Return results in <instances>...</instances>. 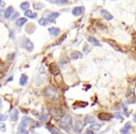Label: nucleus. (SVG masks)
I'll return each mask as SVG.
<instances>
[{
  "mask_svg": "<svg viewBox=\"0 0 136 134\" xmlns=\"http://www.w3.org/2000/svg\"><path fill=\"white\" fill-rule=\"evenodd\" d=\"M13 14H14V8H12V7H8V8L5 10L4 17H5L6 19H9V18L12 17Z\"/></svg>",
  "mask_w": 136,
  "mask_h": 134,
  "instance_id": "14",
  "label": "nucleus"
},
{
  "mask_svg": "<svg viewBox=\"0 0 136 134\" xmlns=\"http://www.w3.org/2000/svg\"><path fill=\"white\" fill-rule=\"evenodd\" d=\"M21 46H22V48H24V49H26V50H28V51H33V49H34L33 43L27 38H24L23 40H22Z\"/></svg>",
  "mask_w": 136,
  "mask_h": 134,
  "instance_id": "6",
  "label": "nucleus"
},
{
  "mask_svg": "<svg viewBox=\"0 0 136 134\" xmlns=\"http://www.w3.org/2000/svg\"><path fill=\"white\" fill-rule=\"evenodd\" d=\"M101 15L106 20V21H111L113 19V15H112L109 11H107L106 9H102L101 10Z\"/></svg>",
  "mask_w": 136,
  "mask_h": 134,
  "instance_id": "15",
  "label": "nucleus"
},
{
  "mask_svg": "<svg viewBox=\"0 0 136 134\" xmlns=\"http://www.w3.org/2000/svg\"><path fill=\"white\" fill-rule=\"evenodd\" d=\"M26 22H27V19H26V18H20V19H18L16 21L15 24H16L18 27H22V25H24Z\"/></svg>",
  "mask_w": 136,
  "mask_h": 134,
  "instance_id": "20",
  "label": "nucleus"
},
{
  "mask_svg": "<svg viewBox=\"0 0 136 134\" xmlns=\"http://www.w3.org/2000/svg\"><path fill=\"white\" fill-rule=\"evenodd\" d=\"M59 16H60V14L58 12H51L48 16V20H49V22H55V19H57Z\"/></svg>",
  "mask_w": 136,
  "mask_h": 134,
  "instance_id": "18",
  "label": "nucleus"
},
{
  "mask_svg": "<svg viewBox=\"0 0 136 134\" xmlns=\"http://www.w3.org/2000/svg\"><path fill=\"white\" fill-rule=\"evenodd\" d=\"M95 123V118L93 117V116H91V115H87L86 117H85L84 119V124L86 125V124H93Z\"/></svg>",
  "mask_w": 136,
  "mask_h": 134,
  "instance_id": "21",
  "label": "nucleus"
},
{
  "mask_svg": "<svg viewBox=\"0 0 136 134\" xmlns=\"http://www.w3.org/2000/svg\"><path fill=\"white\" fill-rule=\"evenodd\" d=\"M87 40L90 42V44H92L93 46H96V47H101L102 46V45L100 44V42H99L95 37H92V36H88Z\"/></svg>",
  "mask_w": 136,
  "mask_h": 134,
  "instance_id": "16",
  "label": "nucleus"
},
{
  "mask_svg": "<svg viewBox=\"0 0 136 134\" xmlns=\"http://www.w3.org/2000/svg\"><path fill=\"white\" fill-rule=\"evenodd\" d=\"M24 15L26 17H28V18H30V19H35V18L37 17V14L35 13V12H33V11L30 10V9H28V10L25 11Z\"/></svg>",
  "mask_w": 136,
  "mask_h": 134,
  "instance_id": "22",
  "label": "nucleus"
},
{
  "mask_svg": "<svg viewBox=\"0 0 136 134\" xmlns=\"http://www.w3.org/2000/svg\"><path fill=\"white\" fill-rule=\"evenodd\" d=\"M29 8H30V3L27 2V1H24V2H22V4H21V9L22 10H28L29 9Z\"/></svg>",
  "mask_w": 136,
  "mask_h": 134,
  "instance_id": "24",
  "label": "nucleus"
},
{
  "mask_svg": "<svg viewBox=\"0 0 136 134\" xmlns=\"http://www.w3.org/2000/svg\"><path fill=\"white\" fill-rule=\"evenodd\" d=\"M28 82V77L25 74H22L20 77V85L25 86Z\"/></svg>",
  "mask_w": 136,
  "mask_h": 134,
  "instance_id": "19",
  "label": "nucleus"
},
{
  "mask_svg": "<svg viewBox=\"0 0 136 134\" xmlns=\"http://www.w3.org/2000/svg\"><path fill=\"white\" fill-rule=\"evenodd\" d=\"M115 118H117V119H119L120 121H123V116L121 115V114H120L119 112H116L114 115Z\"/></svg>",
  "mask_w": 136,
  "mask_h": 134,
  "instance_id": "30",
  "label": "nucleus"
},
{
  "mask_svg": "<svg viewBox=\"0 0 136 134\" xmlns=\"http://www.w3.org/2000/svg\"><path fill=\"white\" fill-rule=\"evenodd\" d=\"M47 129H49V131L51 134H62L60 129L56 128L55 126H53V125H51V124H48L47 125Z\"/></svg>",
  "mask_w": 136,
  "mask_h": 134,
  "instance_id": "10",
  "label": "nucleus"
},
{
  "mask_svg": "<svg viewBox=\"0 0 136 134\" xmlns=\"http://www.w3.org/2000/svg\"><path fill=\"white\" fill-rule=\"evenodd\" d=\"M39 119H40L41 121H43V122H46V121H48V119H49V115H48V114L44 111V109L42 110V113H41Z\"/></svg>",
  "mask_w": 136,
  "mask_h": 134,
  "instance_id": "23",
  "label": "nucleus"
},
{
  "mask_svg": "<svg viewBox=\"0 0 136 134\" xmlns=\"http://www.w3.org/2000/svg\"><path fill=\"white\" fill-rule=\"evenodd\" d=\"M0 5L4 6V3H2V0H0Z\"/></svg>",
  "mask_w": 136,
  "mask_h": 134,
  "instance_id": "38",
  "label": "nucleus"
},
{
  "mask_svg": "<svg viewBox=\"0 0 136 134\" xmlns=\"http://www.w3.org/2000/svg\"><path fill=\"white\" fill-rule=\"evenodd\" d=\"M12 79H13V77H9V78H8V80H7V81H11V80H12Z\"/></svg>",
  "mask_w": 136,
  "mask_h": 134,
  "instance_id": "36",
  "label": "nucleus"
},
{
  "mask_svg": "<svg viewBox=\"0 0 136 134\" xmlns=\"http://www.w3.org/2000/svg\"><path fill=\"white\" fill-rule=\"evenodd\" d=\"M35 124L36 123H35V121L34 120V119L28 117V116H24V117L22 118V122L20 124V126L23 127V128H26V127H28V126H34Z\"/></svg>",
  "mask_w": 136,
  "mask_h": 134,
  "instance_id": "5",
  "label": "nucleus"
},
{
  "mask_svg": "<svg viewBox=\"0 0 136 134\" xmlns=\"http://www.w3.org/2000/svg\"><path fill=\"white\" fill-rule=\"evenodd\" d=\"M17 134H29V131L26 129V128H23V127H22V126H19Z\"/></svg>",
  "mask_w": 136,
  "mask_h": 134,
  "instance_id": "25",
  "label": "nucleus"
},
{
  "mask_svg": "<svg viewBox=\"0 0 136 134\" xmlns=\"http://www.w3.org/2000/svg\"><path fill=\"white\" fill-rule=\"evenodd\" d=\"M84 125L85 124L83 123L81 120H79V119H76V120H75V124H74V127H73L74 132H76V134H80L82 130H83Z\"/></svg>",
  "mask_w": 136,
  "mask_h": 134,
  "instance_id": "4",
  "label": "nucleus"
},
{
  "mask_svg": "<svg viewBox=\"0 0 136 134\" xmlns=\"http://www.w3.org/2000/svg\"><path fill=\"white\" fill-rule=\"evenodd\" d=\"M49 115H51L54 119H56V120H60L61 118H62V116L63 115V113L60 108L53 107V108H51V109L49 110Z\"/></svg>",
  "mask_w": 136,
  "mask_h": 134,
  "instance_id": "3",
  "label": "nucleus"
},
{
  "mask_svg": "<svg viewBox=\"0 0 136 134\" xmlns=\"http://www.w3.org/2000/svg\"><path fill=\"white\" fill-rule=\"evenodd\" d=\"M6 125L4 123H0V130L2 132H5L6 131Z\"/></svg>",
  "mask_w": 136,
  "mask_h": 134,
  "instance_id": "32",
  "label": "nucleus"
},
{
  "mask_svg": "<svg viewBox=\"0 0 136 134\" xmlns=\"http://www.w3.org/2000/svg\"><path fill=\"white\" fill-rule=\"evenodd\" d=\"M48 30H49V34L52 36H58L61 33V29L57 27H50Z\"/></svg>",
  "mask_w": 136,
  "mask_h": 134,
  "instance_id": "11",
  "label": "nucleus"
},
{
  "mask_svg": "<svg viewBox=\"0 0 136 134\" xmlns=\"http://www.w3.org/2000/svg\"><path fill=\"white\" fill-rule=\"evenodd\" d=\"M84 134H94V131H93V129H91L90 128V129H86V131H85Z\"/></svg>",
  "mask_w": 136,
  "mask_h": 134,
  "instance_id": "33",
  "label": "nucleus"
},
{
  "mask_svg": "<svg viewBox=\"0 0 136 134\" xmlns=\"http://www.w3.org/2000/svg\"><path fill=\"white\" fill-rule=\"evenodd\" d=\"M112 117H113V115H111L110 113L102 112L100 114H98V118L102 121H109L111 120Z\"/></svg>",
  "mask_w": 136,
  "mask_h": 134,
  "instance_id": "7",
  "label": "nucleus"
},
{
  "mask_svg": "<svg viewBox=\"0 0 136 134\" xmlns=\"http://www.w3.org/2000/svg\"><path fill=\"white\" fill-rule=\"evenodd\" d=\"M131 128V122H128V123H126V125L123 127L122 129H120V133L121 134H128L129 131H130V129Z\"/></svg>",
  "mask_w": 136,
  "mask_h": 134,
  "instance_id": "17",
  "label": "nucleus"
},
{
  "mask_svg": "<svg viewBox=\"0 0 136 134\" xmlns=\"http://www.w3.org/2000/svg\"><path fill=\"white\" fill-rule=\"evenodd\" d=\"M32 134H40V133H37V132H33Z\"/></svg>",
  "mask_w": 136,
  "mask_h": 134,
  "instance_id": "40",
  "label": "nucleus"
},
{
  "mask_svg": "<svg viewBox=\"0 0 136 134\" xmlns=\"http://www.w3.org/2000/svg\"><path fill=\"white\" fill-rule=\"evenodd\" d=\"M38 23L40 25H42V26H47V25L49 23V20L46 19V18H41V19H39V21H38Z\"/></svg>",
  "mask_w": 136,
  "mask_h": 134,
  "instance_id": "26",
  "label": "nucleus"
},
{
  "mask_svg": "<svg viewBox=\"0 0 136 134\" xmlns=\"http://www.w3.org/2000/svg\"><path fill=\"white\" fill-rule=\"evenodd\" d=\"M133 121H135V122H136V115H134V118H133Z\"/></svg>",
  "mask_w": 136,
  "mask_h": 134,
  "instance_id": "39",
  "label": "nucleus"
},
{
  "mask_svg": "<svg viewBox=\"0 0 136 134\" xmlns=\"http://www.w3.org/2000/svg\"><path fill=\"white\" fill-rule=\"evenodd\" d=\"M72 124H73V117H72V115H69V114L63 115V116H62V118L59 120V126H60L63 130H65L66 132H69L71 130Z\"/></svg>",
  "mask_w": 136,
  "mask_h": 134,
  "instance_id": "2",
  "label": "nucleus"
},
{
  "mask_svg": "<svg viewBox=\"0 0 136 134\" xmlns=\"http://www.w3.org/2000/svg\"><path fill=\"white\" fill-rule=\"evenodd\" d=\"M47 1H51V0H47Z\"/></svg>",
  "mask_w": 136,
  "mask_h": 134,
  "instance_id": "41",
  "label": "nucleus"
},
{
  "mask_svg": "<svg viewBox=\"0 0 136 134\" xmlns=\"http://www.w3.org/2000/svg\"><path fill=\"white\" fill-rule=\"evenodd\" d=\"M44 95L49 101H56L60 99V91L57 88H55L53 86H49L47 87L44 90Z\"/></svg>",
  "mask_w": 136,
  "mask_h": 134,
  "instance_id": "1",
  "label": "nucleus"
},
{
  "mask_svg": "<svg viewBox=\"0 0 136 134\" xmlns=\"http://www.w3.org/2000/svg\"><path fill=\"white\" fill-rule=\"evenodd\" d=\"M7 119H8V115H3V114H1V113H0V121H1V122H3V121H6Z\"/></svg>",
  "mask_w": 136,
  "mask_h": 134,
  "instance_id": "31",
  "label": "nucleus"
},
{
  "mask_svg": "<svg viewBox=\"0 0 136 134\" xmlns=\"http://www.w3.org/2000/svg\"><path fill=\"white\" fill-rule=\"evenodd\" d=\"M101 125L98 123H93L90 125V129H94V130H99V129H101Z\"/></svg>",
  "mask_w": 136,
  "mask_h": 134,
  "instance_id": "28",
  "label": "nucleus"
},
{
  "mask_svg": "<svg viewBox=\"0 0 136 134\" xmlns=\"http://www.w3.org/2000/svg\"><path fill=\"white\" fill-rule=\"evenodd\" d=\"M45 6H44V4H42V3H35L34 4V8L35 9H37V10H39V9H42V8H44Z\"/></svg>",
  "mask_w": 136,
  "mask_h": 134,
  "instance_id": "29",
  "label": "nucleus"
},
{
  "mask_svg": "<svg viewBox=\"0 0 136 134\" xmlns=\"http://www.w3.org/2000/svg\"><path fill=\"white\" fill-rule=\"evenodd\" d=\"M85 11V8L84 7H76V8H73V10H72V14H73L75 17H78L80 15L84 13Z\"/></svg>",
  "mask_w": 136,
  "mask_h": 134,
  "instance_id": "8",
  "label": "nucleus"
},
{
  "mask_svg": "<svg viewBox=\"0 0 136 134\" xmlns=\"http://www.w3.org/2000/svg\"><path fill=\"white\" fill-rule=\"evenodd\" d=\"M88 105V102H84V101H76V103L74 104L73 107L76 108V107H86Z\"/></svg>",
  "mask_w": 136,
  "mask_h": 134,
  "instance_id": "27",
  "label": "nucleus"
},
{
  "mask_svg": "<svg viewBox=\"0 0 136 134\" xmlns=\"http://www.w3.org/2000/svg\"><path fill=\"white\" fill-rule=\"evenodd\" d=\"M49 72L53 76H58V75L60 74V68H59V66L56 63H51L49 65Z\"/></svg>",
  "mask_w": 136,
  "mask_h": 134,
  "instance_id": "9",
  "label": "nucleus"
},
{
  "mask_svg": "<svg viewBox=\"0 0 136 134\" xmlns=\"http://www.w3.org/2000/svg\"><path fill=\"white\" fill-rule=\"evenodd\" d=\"M17 17H19V13H18V12H15V14H13V15H12V17H11V20L16 19Z\"/></svg>",
  "mask_w": 136,
  "mask_h": 134,
  "instance_id": "35",
  "label": "nucleus"
},
{
  "mask_svg": "<svg viewBox=\"0 0 136 134\" xmlns=\"http://www.w3.org/2000/svg\"><path fill=\"white\" fill-rule=\"evenodd\" d=\"M0 107H2V100L0 98Z\"/></svg>",
  "mask_w": 136,
  "mask_h": 134,
  "instance_id": "37",
  "label": "nucleus"
},
{
  "mask_svg": "<svg viewBox=\"0 0 136 134\" xmlns=\"http://www.w3.org/2000/svg\"><path fill=\"white\" fill-rule=\"evenodd\" d=\"M68 2V0H56V3L58 4H66Z\"/></svg>",
  "mask_w": 136,
  "mask_h": 134,
  "instance_id": "34",
  "label": "nucleus"
},
{
  "mask_svg": "<svg viewBox=\"0 0 136 134\" xmlns=\"http://www.w3.org/2000/svg\"><path fill=\"white\" fill-rule=\"evenodd\" d=\"M70 58H71V60H73V61L79 60V59H82V58H83V54H82L80 51H73L71 53Z\"/></svg>",
  "mask_w": 136,
  "mask_h": 134,
  "instance_id": "13",
  "label": "nucleus"
},
{
  "mask_svg": "<svg viewBox=\"0 0 136 134\" xmlns=\"http://www.w3.org/2000/svg\"><path fill=\"white\" fill-rule=\"evenodd\" d=\"M9 117H10V120L13 121V122H16L18 119H19V111L17 109L12 110L10 112V115H9Z\"/></svg>",
  "mask_w": 136,
  "mask_h": 134,
  "instance_id": "12",
  "label": "nucleus"
}]
</instances>
